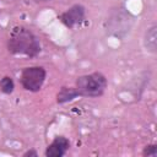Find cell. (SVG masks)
<instances>
[{"label": "cell", "instance_id": "cell-1", "mask_svg": "<svg viewBox=\"0 0 157 157\" xmlns=\"http://www.w3.org/2000/svg\"><path fill=\"white\" fill-rule=\"evenodd\" d=\"M7 49L13 55L34 58L40 53V42L29 28L16 26L9 34Z\"/></svg>", "mask_w": 157, "mask_h": 157}, {"label": "cell", "instance_id": "cell-2", "mask_svg": "<svg viewBox=\"0 0 157 157\" xmlns=\"http://www.w3.org/2000/svg\"><path fill=\"white\" fill-rule=\"evenodd\" d=\"M108 81L102 72H91L77 77L75 88L78 97H99L104 93Z\"/></svg>", "mask_w": 157, "mask_h": 157}, {"label": "cell", "instance_id": "cell-3", "mask_svg": "<svg viewBox=\"0 0 157 157\" xmlns=\"http://www.w3.org/2000/svg\"><path fill=\"white\" fill-rule=\"evenodd\" d=\"M47 71L43 66H28L21 72L20 81L22 87L29 92H38L45 81Z\"/></svg>", "mask_w": 157, "mask_h": 157}, {"label": "cell", "instance_id": "cell-4", "mask_svg": "<svg viewBox=\"0 0 157 157\" xmlns=\"http://www.w3.org/2000/svg\"><path fill=\"white\" fill-rule=\"evenodd\" d=\"M59 20L67 28H74L85 20V7L80 4H75L66 11H64L59 16Z\"/></svg>", "mask_w": 157, "mask_h": 157}, {"label": "cell", "instance_id": "cell-5", "mask_svg": "<svg viewBox=\"0 0 157 157\" xmlns=\"http://www.w3.org/2000/svg\"><path fill=\"white\" fill-rule=\"evenodd\" d=\"M70 148V141L65 136H56L45 148L44 155L49 157H61Z\"/></svg>", "mask_w": 157, "mask_h": 157}, {"label": "cell", "instance_id": "cell-6", "mask_svg": "<svg viewBox=\"0 0 157 157\" xmlns=\"http://www.w3.org/2000/svg\"><path fill=\"white\" fill-rule=\"evenodd\" d=\"M76 97H78V93L75 87H63L56 94V101L58 103H65L72 101Z\"/></svg>", "mask_w": 157, "mask_h": 157}, {"label": "cell", "instance_id": "cell-7", "mask_svg": "<svg viewBox=\"0 0 157 157\" xmlns=\"http://www.w3.org/2000/svg\"><path fill=\"white\" fill-rule=\"evenodd\" d=\"M145 47L151 53L156 52V26H152L147 29L145 36Z\"/></svg>", "mask_w": 157, "mask_h": 157}, {"label": "cell", "instance_id": "cell-8", "mask_svg": "<svg viewBox=\"0 0 157 157\" xmlns=\"http://www.w3.org/2000/svg\"><path fill=\"white\" fill-rule=\"evenodd\" d=\"M13 88H15V83H13V80L10 76H4L0 80V91L2 93L10 94V93H12Z\"/></svg>", "mask_w": 157, "mask_h": 157}, {"label": "cell", "instance_id": "cell-9", "mask_svg": "<svg viewBox=\"0 0 157 157\" xmlns=\"http://www.w3.org/2000/svg\"><path fill=\"white\" fill-rule=\"evenodd\" d=\"M144 156H156L157 155V146L156 145H148L144 148L142 152Z\"/></svg>", "mask_w": 157, "mask_h": 157}, {"label": "cell", "instance_id": "cell-10", "mask_svg": "<svg viewBox=\"0 0 157 157\" xmlns=\"http://www.w3.org/2000/svg\"><path fill=\"white\" fill-rule=\"evenodd\" d=\"M31 155H34V156H37V152H34V151H27L23 156H31Z\"/></svg>", "mask_w": 157, "mask_h": 157}, {"label": "cell", "instance_id": "cell-11", "mask_svg": "<svg viewBox=\"0 0 157 157\" xmlns=\"http://www.w3.org/2000/svg\"><path fill=\"white\" fill-rule=\"evenodd\" d=\"M36 2H47V1H50V0H33Z\"/></svg>", "mask_w": 157, "mask_h": 157}]
</instances>
